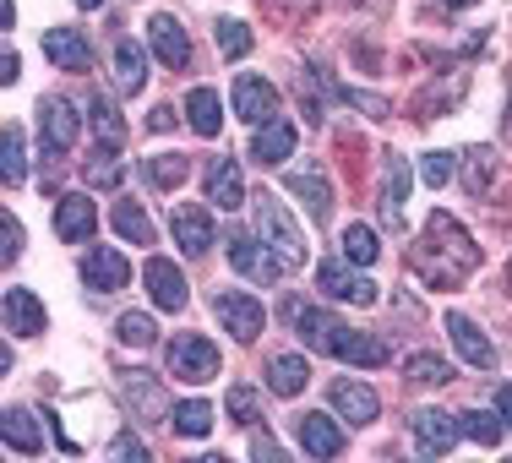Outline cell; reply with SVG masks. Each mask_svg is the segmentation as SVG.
Here are the masks:
<instances>
[{"label":"cell","mask_w":512,"mask_h":463,"mask_svg":"<svg viewBox=\"0 0 512 463\" xmlns=\"http://www.w3.org/2000/svg\"><path fill=\"white\" fill-rule=\"evenodd\" d=\"M93 137L104 142V148H120V142H126V120H120V109L109 104V93H99V99H93Z\"/></svg>","instance_id":"cell-34"},{"label":"cell","mask_w":512,"mask_h":463,"mask_svg":"<svg viewBox=\"0 0 512 463\" xmlns=\"http://www.w3.org/2000/svg\"><path fill=\"white\" fill-rule=\"evenodd\" d=\"M447 6H474V0H447Z\"/></svg>","instance_id":"cell-53"},{"label":"cell","mask_w":512,"mask_h":463,"mask_svg":"<svg viewBox=\"0 0 512 463\" xmlns=\"http://www.w3.org/2000/svg\"><path fill=\"white\" fill-rule=\"evenodd\" d=\"M82 284L99 289V295H115V289L131 284V262L120 257V251H109V246H93L88 257H82Z\"/></svg>","instance_id":"cell-16"},{"label":"cell","mask_w":512,"mask_h":463,"mask_svg":"<svg viewBox=\"0 0 512 463\" xmlns=\"http://www.w3.org/2000/svg\"><path fill=\"white\" fill-rule=\"evenodd\" d=\"M327 404H333V414L344 425H371L376 409H382V398H376L365 382H355V376H338V382L327 387Z\"/></svg>","instance_id":"cell-13"},{"label":"cell","mask_w":512,"mask_h":463,"mask_svg":"<svg viewBox=\"0 0 512 463\" xmlns=\"http://www.w3.org/2000/svg\"><path fill=\"white\" fill-rule=\"evenodd\" d=\"M213 311H218V322H224V333L235 338V344H251V338L262 333V322H267L262 300L240 295V289H218V295H213Z\"/></svg>","instance_id":"cell-7"},{"label":"cell","mask_w":512,"mask_h":463,"mask_svg":"<svg viewBox=\"0 0 512 463\" xmlns=\"http://www.w3.org/2000/svg\"><path fill=\"white\" fill-rule=\"evenodd\" d=\"M295 436H300V447H306L311 458H338L344 453V425L327 420V414H300Z\"/></svg>","instance_id":"cell-22"},{"label":"cell","mask_w":512,"mask_h":463,"mask_svg":"<svg viewBox=\"0 0 512 463\" xmlns=\"http://www.w3.org/2000/svg\"><path fill=\"white\" fill-rule=\"evenodd\" d=\"M273 6H284V11H306V6H316V0H273Z\"/></svg>","instance_id":"cell-51"},{"label":"cell","mask_w":512,"mask_h":463,"mask_svg":"<svg viewBox=\"0 0 512 463\" xmlns=\"http://www.w3.org/2000/svg\"><path fill=\"white\" fill-rule=\"evenodd\" d=\"M0 436H6V447L11 453H44V436H39V414H28V409H17L11 404L6 409V420H0Z\"/></svg>","instance_id":"cell-26"},{"label":"cell","mask_w":512,"mask_h":463,"mask_svg":"<svg viewBox=\"0 0 512 463\" xmlns=\"http://www.w3.org/2000/svg\"><path fill=\"white\" fill-rule=\"evenodd\" d=\"M235 115L246 120V126H267V120L278 115V88L262 77H251V71H240L235 77Z\"/></svg>","instance_id":"cell-15"},{"label":"cell","mask_w":512,"mask_h":463,"mask_svg":"<svg viewBox=\"0 0 512 463\" xmlns=\"http://www.w3.org/2000/svg\"><path fill=\"white\" fill-rule=\"evenodd\" d=\"M453 153H425L420 158V180H425V186H447V180H453Z\"/></svg>","instance_id":"cell-44"},{"label":"cell","mask_w":512,"mask_h":463,"mask_svg":"<svg viewBox=\"0 0 512 463\" xmlns=\"http://www.w3.org/2000/svg\"><path fill=\"white\" fill-rule=\"evenodd\" d=\"M93 229H99V207H93L88 197H60L55 202V235L60 240H93Z\"/></svg>","instance_id":"cell-24"},{"label":"cell","mask_w":512,"mask_h":463,"mask_svg":"<svg viewBox=\"0 0 512 463\" xmlns=\"http://www.w3.org/2000/svg\"><path fill=\"white\" fill-rule=\"evenodd\" d=\"M120 148H104L99 142V153L82 164V175H88V186H99V191H115L120 186V158H115Z\"/></svg>","instance_id":"cell-38"},{"label":"cell","mask_w":512,"mask_h":463,"mask_svg":"<svg viewBox=\"0 0 512 463\" xmlns=\"http://www.w3.org/2000/svg\"><path fill=\"white\" fill-rule=\"evenodd\" d=\"M186 126L197 131V137H218V131H224V109H218L213 88H191L186 93Z\"/></svg>","instance_id":"cell-28"},{"label":"cell","mask_w":512,"mask_h":463,"mask_svg":"<svg viewBox=\"0 0 512 463\" xmlns=\"http://www.w3.org/2000/svg\"><path fill=\"white\" fill-rule=\"evenodd\" d=\"M409 436H414V447H420L425 458H442V453H453V447H458L463 420H458V414H442V409H414L409 414Z\"/></svg>","instance_id":"cell-6"},{"label":"cell","mask_w":512,"mask_h":463,"mask_svg":"<svg viewBox=\"0 0 512 463\" xmlns=\"http://www.w3.org/2000/svg\"><path fill=\"white\" fill-rule=\"evenodd\" d=\"M22 77V60H17V50H6V71H0V82H6V88H11V82H17Z\"/></svg>","instance_id":"cell-49"},{"label":"cell","mask_w":512,"mask_h":463,"mask_svg":"<svg viewBox=\"0 0 512 463\" xmlns=\"http://www.w3.org/2000/svg\"><path fill=\"white\" fill-rule=\"evenodd\" d=\"M496 414H502L507 431H512V387H496Z\"/></svg>","instance_id":"cell-48"},{"label":"cell","mask_w":512,"mask_h":463,"mask_svg":"<svg viewBox=\"0 0 512 463\" xmlns=\"http://www.w3.org/2000/svg\"><path fill=\"white\" fill-rule=\"evenodd\" d=\"M316 289H322L327 300H344V306H371L376 300V284L360 273V262H349V257H327L316 267Z\"/></svg>","instance_id":"cell-3"},{"label":"cell","mask_w":512,"mask_h":463,"mask_svg":"<svg viewBox=\"0 0 512 463\" xmlns=\"http://www.w3.org/2000/svg\"><path fill=\"white\" fill-rule=\"evenodd\" d=\"M39 131H44V153H71V142H77L82 120H77V104L60 99V93H50V99L39 104Z\"/></svg>","instance_id":"cell-12"},{"label":"cell","mask_w":512,"mask_h":463,"mask_svg":"<svg viewBox=\"0 0 512 463\" xmlns=\"http://www.w3.org/2000/svg\"><path fill=\"white\" fill-rule=\"evenodd\" d=\"M409 382H420V387H447L453 382V365L447 360H436V355H409Z\"/></svg>","instance_id":"cell-40"},{"label":"cell","mask_w":512,"mask_h":463,"mask_svg":"<svg viewBox=\"0 0 512 463\" xmlns=\"http://www.w3.org/2000/svg\"><path fill=\"white\" fill-rule=\"evenodd\" d=\"M229 267H235V273H246L251 284H278V278L289 273L284 262L273 257V251H267V240H256V235H229Z\"/></svg>","instance_id":"cell-8"},{"label":"cell","mask_w":512,"mask_h":463,"mask_svg":"<svg viewBox=\"0 0 512 463\" xmlns=\"http://www.w3.org/2000/svg\"><path fill=\"white\" fill-rule=\"evenodd\" d=\"M295 142H300V137H295V126H289L284 115H273L267 126H256L251 158H256V164H267V169H273V164H284V158L295 153Z\"/></svg>","instance_id":"cell-25"},{"label":"cell","mask_w":512,"mask_h":463,"mask_svg":"<svg viewBox=\"0 0 512 463\" xmlns=\"http://www.w3.org/2000/svg\"><path fill=\"white\" fill-rule=\"evenodd\" d=\"M109 224H115V235L131 240V246H153V218L142 213V202L115 197V207H109Z\"/></svg>","instance_id":"cell-27"},{"label":"cell","mask_w":512,"mask_h":463,"mask_svg":"<svg viewBox=\"0 0 512 463\" xmlns=\"http://www.w3.org/2000/svg\"><path fill=\"white\" fill-rule=\"evenodd\" d=\"M284 191L306 202V213L316 218V224H327V213H333V180H327V164H295L284 175Z\"/></svg>","instance_id":"cell-10"},{"label":"cell","mask_w":512,"mask_h":463,"mask_svg":"<svg viewBox=\"0 0 512 463\" xmlns=\"http://www.w3.org/2000/svg\"><path fill=\"white\" fill-rule=\"evenodd\" d=\"M251 453H256V458H278V447L267 442V436H256V442H251Z\"/></svg>","instance_id":"cell-50"},{"label":"cell","mask_w":512,"mask_h":463,"mask_svg":"<svg viewBox=\"0 0 512 463\" xmlns=\"http://www.w3.org/2000/svg\"><path fill=\"white\" fill-rule=\"evenodd\" d=\"M474 267H480V246L469 240V229H463L453 213L436 207V213L425 218V235L414 240V251H409V273L431 289H458L474 278Z\"/></svg>","instance_id":"cell-1"},{"label":"cell","mask_w":512,"mask_h":463,"mask_svg":"<svg viewBox=\"0 0 512 463\" xmlns=\"http://www.w3.org/2000/svg\"><path fill=\"white\" fill-rule=\"evenodd\" d=\"M186 175H191V158L186 153H158V158L142 164V180H148L153 191H175Z\"/></svg>","instance_id":"cell-30"},{"label":"cell","mask_w":512,"mask_h":463,"mask_svg":"<svg viewBox=\"0 0 512 463\" xmlns=\"http://www.w3.org/2000/svg\"><path fill=\"white\" fill-rule=\"evenodd\" d=\"M142 284H148V300H153L158 311H186V278H180L175 262L148 257V267H142Z\"/></svg>","instance_id":"cell-17"},{"label":"cell","mask_w":512,"mask_h":463,"mask_svg":"<svg viewBox=\"0 0 512 463\" xmlns=\"http://www.w3.org/2000/svg\"><path fill=\"white\" fill-rule=\"evenodd\" d=\"M338 360H349V365H382V360H387V344H382V338H371V333H355V327H349L344 344H338Z\"/></svg>","instance_id":"cell-35"},{"label":"cell","mask_w":512,"mask_h":463,"mask_svg":"<svg viewBox=\"0 0 512 463\" xmlns=\"http://www.w3.org/2000/svg\"><path fill=\"white\" fill-rule=\"evenodd\" d=\"M251 207H256V229H262L267 251H273L284 267H300V262H306V235H300V224L284 213V202H278L273 191H256Z\"/></svg>","instance_id":"cell-2"},{"label":"cell","mask_w":512,"mask_h":463,"mask_svg":"<svg viewBox=\"0 0 512 463\" xmlns=\"http://www.w3.org/2000/svg\"><path fill=\"white\" fill-rule=\"evenodd\" d=\"M115 338H120L126 349H148L153 338H158V327H153V316H148V311H126V316L115 322Z\"/></svg>","instance_id":"cell-39"},{"label":"cell","mask_w":512,"mask_h":463,"mask_svg":"<svg viewBox=\"0 0 512 463\" xmlns=\"http://www.w3.org/2000/svg\"><path fill=\"white\" fill-rule=\"evenodd\" d=\"M44 55H50V66H60V71H93V50L77 28H50L44 33Z\"/></svg>","instance_id":"cell-23"},{"label":"cell","mask_w":512,"mask_h":463,"mask_svg":"<svg viewBox=\"0 0 512 463\" xmlns=\"http://www.w3.org/2000/svg\"><path fill=\"white\" fill-rule=\"evenodd\" d=\"M344 257L349 262H376V257H382V235H376V229L371 224H349L344 229Z\"/></svg>","instance_id":"cell-37"},{"label":"cell","mask_w":512,"mask_h":463,"mask_svg":"<svg viewBox=\"0 0 512 463\" xmlns=\"http://www.w3.org/2000/svg\"><path fill=\"white\" fill-rule=\"evenodd\" d=\"M213 33H218V50H224L229 60L251 55V28H246V22H235V17H218V22H213Z\"/></svg>","instance_id":"cell-42"},{"label":"cell","mask_w":512,"mask_h":463,"mask_svg":"<svg viewBox=\"0 0 512 463\" xmlns=\"http://www.w3.org/2000/svg\"><path fill=\"white\" fill-rule=\"evenodd\" d=\"M0 175H6V186H22V180H28V142H22V126L0 131Z\"/></svg>","instance_id":"cell-32"},{"label":"cell","mask_w":512,"mask_h":463,"mask_svg":"<svg viewBox=\"0 0 512 463\" xmlns=\"http://www.w3.org/2000/svg\"><path fill=\"white\" fill-rule=\"evenodd\" d=\"M169 425H175V436H207V431H213V404H202V398H191V404H175Z\"/></svg>","instance_id":"cell-36"},{"label":"cell","mask_w":512,"mask_h":463,"mask_svg":"<svg viewBox=\"0 0 512 463\" xmlns=\"http://www.w3.org/2000/svg\"><path fill=\"white\" fill-rule=\"evenodd\" d=\"M447 338H453V349L469 365H480V371H491V365H496V349H491V338L480 333V322H474V316L447 311Z\"/></svg>","instance_id":"cell-21"},{"label":"cell","mask_w":512,"mask_h":463,"mask_svg":"<svg viewBox=\"0 0 512 463\" xmlns=\"http://www.w3.org/2000/svg\"><path fill=\"white\" fill-rule=\"evenodd\" d=\"M120 398H126V409L137 414V425H158L164 414H175L169 398H164V387H158L148 371H120Z\"/></svg>","instance_id":"cell-11"},{"label":"cell","mask_w":512,"mask_h":463,"mask_svg":"<svg viewBox=\"0 0 512 463\" xmlns=\"http://www.w3.org/2000/svg\"><path fill=\"white\" fill-rule=\"evenodd\" d=\"M109 453H115V458H137V463H142V458H148V447H142L137 436H120V442H109Z\"/></svg>","instance_id":"cell-46"},{"label":"cell","mask_w":512,"mask_h":463,"mask_svg":"<svg viewBox=\"0 0 512 463\" xmlns=\"http://www.w3.org/2000/svg\"><path fill=\"white\" fill-rule=\"evenodd\" d=\"M0 311H6V333H17V338H39L44 333V306H39L33 289L11 284L6 300H0Z\"/></svg>","instance_id":"cell-20"},{"label":"cell","mask_w":512,"mask_h":463,"mask_svg":"<svg viewBox=\"0 0 512 463\" xmlns=\"http://www.w3.org/2000/svg\"><path fill=\"white\" fill-rule=\"evenodd\" d=\"M284 311H289V322H295V333H300L306 349H316V355H338V344H344L349 327L338 322L333 311H316V306H284Z\"/></svg>","instance_id":"cell-9"},{"label":"cell","mask_w":512,"mask_h":463,"mask_svg":"<svg viewBox=\"0 0 512 463\" xmlns=\"http://www.w3.org/2000/svg\"><path fill=\"white\" fill-rule=\"evenodd\" d=\"M409 158L404 153H382V180H376V213L387 229H404V202H409Z\"/></svg>","instance_id":"cell-5"},{"label":"cell","mask_w":512,"mask_h":463,"mask_svg":"<svg viewBox=\"0 0 512 463\" xmlns=\"http://www.w3.org/2000/svg\"><path fill=\"white\" fill-rule=\"evenodd\" d=\"M142 82H148V60H142V50L131 39L115 44V88L120 93H142Z\"/></svg>","instance_id":"cell-31"},{"label":"cell","mask_w":512,"mask_h":463,"mask_svg":"<svg viewBox=\"0 0 512 463\" xmlns=\"http://www.w3.org/2000/svg\"><path fill=\"white\" fill-rule=\"evenodd\" d=\"M458 175H463V191H469V197H485V186H491V175H496V153L469 148L458 158Z\"/></svg>","instance_id":"cell-33"},{"label":"cell","mask_w":512,"mask_h":463,"mask_svg":"<svg viewBox=\"0 0 512 463\" xmlns=\"http://www.w3.org/2000/svg\"><path fill=\"white\" fill-rule=\"evenodd\" d=\"M148 44H153V55L164 60L169 71H186V66H191V39H186V28H180L175 17H164V11L148 22Z\"/></svg>","instance_id":"cell-19"},{"label":"cell","mask_w":512,"mask_h":463,"mask_svg":"<svg viewBox=\"0 0 512 463\" xmlns=\"http://www.w3.org/2000/svg\"><path fill=\"white\" fill-rule=\"evenodd\" d=\"M306 382H311V371H306V360H300V355H273V360H267V387H273L278 398H300V393H306Z\"/></svg>","instance_id":"cell-29"},{"label":"cell","mask_w":512,"mask_h":463,"mask_svg":"<svg viewBox=\"0 0 512 463\" xmlns=\"http://www.w3.org/2000/svg\"><path fill=\"white\" fill-rule=\"evenodd\" d=\"M224 404H229V414H235V425H262V398H256V387L235 382Z\"/></svg>","instance_id":"cell-43"},{"label":"cell","mask_w":512,"mask_h":463,"mask_svg":"<svg viewBox=\"0 0 512 463\" xmlns=\"http://www.w3.org/2000/svg\"><path fill=\"white\" fill-rule=\"evenodd\" d=\"M169 229H175V246L186 251V257H207L213 251V213L207 207H191V202H180L175 213H169Z\"/></svg>","instance_id":"cell-14"},{"label":"cell","mask_w":512,"mask_h":463,"mask_svg":"<svg viewBox=\"0 0 512 463\" xmlns=\"http://www.w3.org/2000/svg\"><path fill=\"white\" fill-rule=\"evenodd\" d=\"M0 235H6V246H0V262H17L22 257V246H28V240H22V229H17V218H11V213H0Z\"/></svg>","instance_id":"cell-45"},{"label":"cell","mask_w":512,"mask_h":463,"mask_svg":"<svg viewBox=\"0 0 512 463\" xmlns=\"http://www.w3.org/2000/svg\"><path fill=\"white\" fill-rule=\"evenodd\" d=\"M207 202L224 207V213H240V207H246V175H240L235 158H213V164H207Z\"/></svg>","instance_id":"cell-18"},{"label":"cell","mask_w":512,"mask_h":463,"mask_svg":"<svg viewBox=\"0 0 512 463\" xmlns=\"http://www.w3.org/2000/svg\"><path fill=\"white\" fill-rule=\"evenodd\" d=\"M77 6H82V11H99V6H104V0H77Z\"/></svg>","instance_id":"cell-52"},{"label":"cell","mask_w":512,"mask_h":463,"mask_svg":"<svg viewBox=\"0 0 512 463\" xmlns=\"http://www.w3.org/2000/svg\"><path fill=\"white\" fill-rule=\"evenodd\" d=\"M458 420H463V436H474L480 447H496L507 431V420H496V414H485V409H469V414H458Z\"/></svg>","instance_id":"cell-41"},{"label":"cell","mask_w":512,"mask_h":463,"mask_svg":"<svg viewBox=\"0 0 512 463\" xmlns=\"http://www.w3.org/2000/svg\"><path fill=\"white\" fill-rule=\"evenodd\" d=\"M148 126H153V131H169V126H175V109H169V104H158L153 115H148Z\"/></svg>","instance_id":"cell-47"},{"label":"cell","mask_w":512,"mask_h":463,"mask_svg":"<svg viewBox=\"0 0 512 463\" xmlns=\"http://www.w3.org/2000/svg\"><path fill=\"white\" fill-rule=\"evenodd\" d=\"M169 376H180V382H191V387L213 382V376H218V349L207 344L202 333L169 338Z\"/></svg>","instance_id":"cell-4"}]
</instances>
